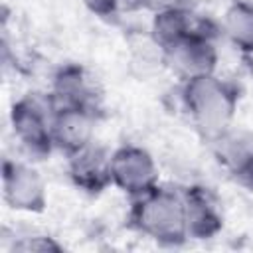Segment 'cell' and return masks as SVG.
<instances>
[{"label": "cell", "mask_w": 253, "mask_h": 253, "mask_svg": "<svg viewBox=\"0 0 253 253\" xmlns=\"http://www.w3.org/2000/svg\"><path fill=\"white\" fill-rule=\"evenodd\" d=\"M225 34L227 38L245 51H253V10L233 6L225 18Z\"/></svg>", "instance_id": "obj_12"}, {"label": "cell", "mask_w": 253, "mask_h": 253, "mask_svg": "<svg viewBox=\"0 0 253 253\" xmlns=\"http://www.w3.org/2000/svg\"><path fill=\"white\" fill-rule=\"evenodd\" d=\"M93 113L73 107H57L53 115V146H59L67 154L81 150L83 146L91 144L93 136Z\"/></svg>", "instance_id": "obj_7"}, {"label": "cell", "mask_w": 253, "mask_h": 253, "mask_svg": "<svg viewBox=\"0 0 253 253\" xmlns=\"http://www.w3.org/2000/svg\"><path fill=\"white\" fill-rule=\"evenodd\" d=\"M99 97L95 79L81 67H65L55 77L51 99L57 107H73L93 113Z\"/></svg>", "instance_id": "obj_8"}, {"label": "cell", "mask_w": 253, "mask_h": 253, "mask_svg": "<svg viewBox=\"0 0 253 253\" xmlns=\"http://www.w3.org/2000/svg\"><path fill=\"white\" fill-rule=\"evenodd\" d=\"M87 4L99 14H113L119 8H130L132 4H142L140 0H87Z\"/></svg>", "instance_id": "obj_13"}, {"label": "cell", "mask_w": 253, "mask_h": 253, "mask_svg": "<svg viewBox=\"0 0 253 253\" xmlns=\"http://www.w3.org/2000/svg\"><path fill=\"white\" fill-rule=\"evenodd\" d=\"M217 156L227 172L243 186L253 188V134L221 132L217 134Z\"/></svg>", "instance_id": "obj_9"}, {"label": "cell", "mask_w": 253, "mask_h": 253, "mask_svg": "<svg viewBox=\"0 0 253 253\" xmlns=\"http://www.w3.org/2000/svg\"><path fill=\"white\" fill-rule=\"evenodd\" d=\"M2 192L10 208L40 211L45 206V186L42 176L24 162L6 160L2 172Z\"/></svg>", "instance_id": "obj_5"}, {"label": "cell", "mask_w": 253, "mask_h": 253, "mask_svg": "<svg viewBox=\"0 0 253 253\" xmlns=\"http://www.w3.org/2000/svg\"><path fill=\"white\" fill-rule=\"evenodd\" d=\"M55 103L53 99H40L28 95L14 103L12 107V128L20 144L34 154L49 152L53 146L51 126H53Z\"/></svg>", "instance_id": "obj_3"}, {"label": "cell", "mask_w": 253, "mask_h": 253, "mask_svg": "<svg viewBox=\"0 0 253 253\" xmlns=\"http://www.w3.org/2000/svg\"><path fill=\"white\" fill-rule=\"evenodd\" d=\"M184 105L202 130L210 134H221L233 115L235 93L211 73L200 75L186 79Z\"/></svg>", "instance_id": "obj_2"}, {"label": "cell", "mask_w": 253, "mask_h": 253, "mask_svg": "<svg viewBox=\"0 0 253 253\" xmlns=\"http://www.w3.org/2000/svg\"><path fill=\"white\" fill-rule=\"evenodd\" d=\"M111 182L123 192L138 198L156 188L158 168L146 150L123 146L111 154Z\"/></svg>", "instance_id": "obj_4"}, {"label": "cell", "mask_w": 253, "mask_h": 253, "mask_svg": "<svg viewBox=\"0 0 253 253\" xmlns=\"http://www.w3.org/2000/svg\"><path fill=\"white\" fill-rule=\"evenodd\" d=\"M188 235L208 237L213 235L221 225V215L215 200L202 188H194L184 194Z\"/></svg>", "instance_id": "obj_11"}, {"label": "cell", "mask_w": 253, "mask_h": 253, "mask_svg": "<svg viewBox=\"0 0 253 253\" xmlns=\"http://www.w3.org/2000/svg\"><path fill=\"white\" fill-rule=\"evenodd\" d=\"M166 57L184 79L210 75L215 67V47L202 32H192L182 42L166 49Z\"/></svg>", "instance_id": "obj_6"}, {"label": "cell", "mask_w": 253, "mask_h": 253, "mask_svg": "<svg viewBox=\"0 0 253 253\" xmlns=\"http://www.w3.org/2000/svg\"><path fill=\"white\" fill-rule=\"evenodd\" d=\"M132 219L144 235L162 243H178L188 237L184 196L166 188H152L138 196Z\"/></svg>", "instance_id": "obj_1"}, {"label": "cell", "mask_w": 253, "mask_h": 253, "mask_svg": "<svg viewBox=\"0 0 253 253\" xmlns=\"http://www.w3.org/2000/svg\"><path fill=\"white\" fill-rule=\"evenodd\" d=\"M144 6L158 12H170V10H188L192 0H140Z\"/></svg>", "instance_id": "obj_14"}, {"label": "cell", "mask_w": 253, "mask_h": 253, "mask_svg": "<svg viewBox=\"0 0 253 253\" xmlns=\"http://www.w3.org/2000/svg\"><path fill=\"white\" fill-rule=\"evenodd\" d=\"M69 156V172L77 186H83L89 192H99L111 182V154L103 148L91 142Z\"/></svg>", "instance_id": "obj_10"}, {"label": "cell", "mask_w": 253, "mask_h": 253, "mask_svg": "<svg viewBox=\"0 0 253 253\" xmlns=\"http://www.w3.org/2000/svg\"><path fill=\"white\" fill-rule=\"evenodd\" d=\"M233 6H239V8H247V10H253V0H231Z\"/></svg>", "instance_id": "obj_15"}]
</instances>
